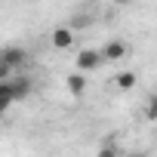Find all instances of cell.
<instances>
[{"mask_svg":"<svg viewBox=\"0 0 157 157\" xmlns=\"http://www.w3.org/2000/svg\"><path fill=\"white\" fill-rule=\"evenodd\" d=\"M123 157H148V154H142V151H129V154H123Z\"/></svg>","mask_w":157,"mask_h":157,"instance_id":"obj_9","label":"cell"},{"mask_svg":"<svg viewBox=\"0 0 157 157\" xmlns=\"http://www.w3.org/2000/svg\"><path fill=\"white\" fill-rule=\"evenodd\" d=\"M102 62H105L102 49H80V52L74 56V71L77 74H86V71H96Z\"/></svg>","mask_w":157,"mask_h":157,"instance_id":"obj_1","label":"cell"},{"mask_svg":"<svg viewBox=\"0 0 157 157\" xmlns=\"http://www.w3.org/2000/svg\"><path fill=\"white\" fill-rule=\"evenodd\" d=\"M126 52H129V43H126V40H108V43L102 46V56H105V62H120Z\"/></svg>","mask_w":157,"mask_h":157,"instance_id":"obj_3","label":"cell"},{"mask_svg":"<svg viewBox=\"0 0 157 157\" xmlns=\"http://www.w3.org/2000/svg\"><path fill=\"white\" fill-rule=\"evenodd\" d=\"M65 86H68V93L77 99V96H83V93H86V77L74 71V74H68V77H65Z\"/></svg>","mask_w":157,"mask_h":157,"instance_id":"obj_5","label":"cell"},{"mask_svg":"<svg viewBox=\"0 0 157 157\" xmlns=\"http://www.w3.org/2000/svg\"><path fill=\"white\" fill-rule=\"evenodd\" d=\"M25 62H28V52L25 49H19V46H6L3 49V59H0V65H6V68H25Z\"/></svg>","mask_w":157,"mask_h":157,"instance_id":"obj_2","label":"cell"},{"mask_svg":"<svg viewBox=\"0 0 157 157\" xmlns=\"http://www.w3.org/2000/svg\"><path fill=\"white\" fill-rule=\"evenodd\" d=\"M49 43H52L56 49H71V46H74V31L62 25V28H56V31H52V37H49Z\"/></svg>","mask_w":157,"mask_h":157,"instance_id":"obj_4","label":"cell"},{"mask_svg":"<svg viewBox=\"0 0 157 157\" xmlns=\"http://www.w3.org/2000/svg\"><path fill=\"white\" fill-rule=\"evenodd\" d=\"M96 157H120V151L114 148V145H105V148H99V154Z\"/></svg>","mask_w":157,"mask_h":157,"instance_id":"obj_8","label":"cell"},{"mask_svg":"<svg viewBox=\"0 0 157 157\" xmlns=\"http://www.w3.org/2000/svg\"><path fill=\"white\" fill-rule=\"evenodd\" d=\"M136 80H139V77H136V71H120L114 83H117V90H123V93H129V90L136 86Z\"/></svg>","mask_w":157,"mask_h":157,"instance_id":"obj_6","label":"cell"},{"mask_svg":"<svg viewBox=\"0 0 157 157\" xmlns=\"http://www.w3.org/2000/svg\"><path fill=\"white\" fill-rule=\"evenodd\" d=\"M145 117H148V123H157V93L148 99V105H145Z\"/></svg>","mask_w":157,"mask_h":157,"instance_id":"obj_7","label":"cell"}]
</instances>
